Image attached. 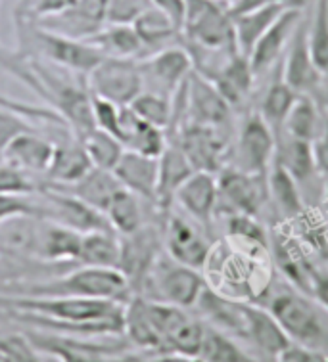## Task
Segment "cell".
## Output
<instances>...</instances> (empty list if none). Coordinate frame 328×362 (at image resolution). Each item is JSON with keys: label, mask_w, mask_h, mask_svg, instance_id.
<instances>
[{"label": "cell", "mask_w": 328, "mask_h": 362, "mask_svg": "<svg viewBox=\"0 0 328 362\" xmlns=\"http://www.w3.org/2000/svg\"><path fill=\"white\" fill-rule=\"evenodd\" d=\"M265 309L275 316L294 345L328 353V326L311 297L295 288L271 290Z\"/></svg>", "instance_id": "6da1fadb"}, {"label": "cell", "mask_w": 328, "mask_h": 362, "mask_svg": "<svg viewBox=\"0 0 328 362\" xmlns=\"http://www.w3.org/2000/svg\"><path fill=\"white\" fill-rule=\"evenodd\" d=\"M26 296L35 297H85V299H106L125 303L131 293V286L119 269L83 267L66 276L54 278L48 282L29 286Z\"/></svg>", "instance_id": "7a4b0ae2"}, {"label": "cell", "mask_w": 328, "mask_h": 362, "mask_svg": "<svg viewBox=\"0 0 328 362\" xmlns=\"http://www.w3.org/2000/svg\"><path fill=\"white\" fill-rule=\"evenodd\" d=\"M205 286L208 282L200 270L179 263L162 251L137 296L188 310L196 307Z\"/></svg>", "instance_id": "3957f363"}, {"label": "cell", "mask_w": 328, "mask_h": 362, "mask_svg": "<svg viewBox=\"0 0 328 362\" xmlns=\"http://www.w3.org/2000/svg\"><path fill=\"white\" fill-rule=\"evenodd\" d=\"M183 42L210 50H237L229 6L217 0H184Z\"/></svg>", "instance_id": "277c9868"}, {"label": "cell", "mask_w": 328, "mask_h": 362, "mask_svg": "<svg viewBox=\"0 0 328 362\" xmlns=\"http://www.w3.org/2000/svg\"><path fill=\"white\" fill-rule=\"evenodd\" d=\"M162 234L165 253L171 259L200 272L205 269L213 253V244L205 226L196 223L183 211L169 209L164 215Z\"/></svg>", "instance_id": "5b68a950"}, {"label": "cell", "mask_w": 328, "mask_h": 362, "mask_svg": "<svg viewBox=\"0 0 328 362\" xmlns=\"http://www.w3.org/2000/svg\"><path fill=\"white\" fill-rule=\"evenodd\" d=\"M217 211L215 215H249L257 217L269 199L267 175H251L237 165H227L217 173Z\"/></svg>", "instance_id": "8992f818"}, {"label": "cell", "mask_w": 328, "mask_h": 362, "mask_svg": "<svg viewBox=\"0 0 328 362\" xmlns=\"http://www.w3.org/2000/svg\"><path fill=\"white\" fill-rule=\"evenodd\" d=\"M86 86L92 96L127 107L145 90V81L138 59L104 58L86 75Z\"/></svg>", "instance_id": "52a82bcc"}, {"label": "cell", "mask_w": 328, "mask_h": 362, "mask_svg": "<svg viewBox=\"0 0 328 362\" xmlns=\"http://www.w3.org/2000/svg\"><path fill=\"white\" fill-rule=\"evenodd\" d=\"M26 25L31 29L29 40H31V47H33L35 52L39 54L43 59L66 69V71L86 77L104 59V56L85 40L50 33V31L40 29L39 25L31 23V21H26Z\"/></svg>", "instance_id": "ba28073f"}, {"label": "cell", "mask_w": 328, "mask_h": 362, "mask_svg": "<svg viewBox=\"0 0 328 362\" xmlns=\"http://www.w3.org/2000/svg\"><path fill=\"white\" fill-rule=\"evenodd\" d=\"M167 136L177 140L194 167V171L217 175L223 167H227V159L230 153L227 129L184 123L177 132L167 134Z\"/></svg>", "instance_id": "9c48e42d"}, {"label": "cell", "mask_w": 328, "mask_h": 362, "mask_svg": "<svg viewBox=\"0 0 328 362\" xmlns=\"http://www.w3.org/2000/svg\"><path fill=\"white\" fill-rule=\"evenodd\" d=\"M39 194L43 198L37 202L40 217H46L50 223L62 224L81 234L94 230H113L104 213H100L67 192L52 186H40Z\"/></svg>", "instance_id": "30bf717a"}, {"label": "cell", "mask_w": 328, "mask_h": 362, "mask_svg": "<svg viewBox=\"0 0 328 362\" xmlns=\"http://www.w3.org/2000/svg\"><path fill=\"white\" fill-rule=\"evenodd\" d=\"M232 107L221 96L215 85L192 69L183 85V123L227 129L232 119ZM179 127V129H181Z\"/></svg>", "instance_id": "8fae6325"}, {"label": "cell", "mask_w": 328, "mask_h": 362, "mask_svg": "<svg viewBox=\"0 0 328 362\" xmlns=\"http://www.w3.org/2000/svg\"><path fill=\"white\" fill-rule=\"evenodd\" d=\"M237 167L251 175H267L276 153V136L257 112H246L237 132Z\"/></svg>", "instance_id": "7c38bea8"}, {"label": "cell", "mask_w": 328, "mask_h": 362, "mask_svg": "<svg viewBox=\"0 0 328 362\" xmlns=\"http://www.w3.org/2000/svg\"><path fill=\"white\" fill-rule=\"evenodd\" d=\"M138 66L145 81V90L164 94L171 100L192 73V59L183 42L140 58Z\"/></svg>", "instance_id": "4fadbf2b"}, {"label": "cell", "mask_w": 328, "mask_h": 362, "mask_svg": "<svg viewBox=\"0 0 328 362\" xmlns=\"http://www.w3.org/2000/svg\"><path fill=\"white\" fill-rule=\"evenodd\" d=\"M164 247V234L150 224H142L137 232L121 236V259L119 267L131 286V293L137 296L154 261Z\"/></svg>", "instance_id": "5bb4252c"}, {"label": "cell", "mask_w": 328, "mask_h": 362, "mask_svg": "<svg viewBox=\"0 0 328 362\" xmlns=\"http://www.w3.org/2000/svg\"><path fill=\"white\" fill-rule=\"evenodd\" d=\"M307 23L309 16L305 12L283 56V77L295 94H307L315 98L324 75L317 69L315 62L309 52Z\"/></svg>", "instance_id": "9a60e30c"}, {"label": "cell", "mask_w": 328, "mask_h": 362, "mask_svg": "<svg viewBox=\"0 0 328 362\" xmlns=\"http://www.w3.org/2000/svg\"><path fill=\"white\" fill-rule=\"evenodd\" d=\"M305 16V10L298 8H284L281 16L276 18L271 27L263 33V37L257 40L251 54H249V66L256 75V79L269 75L281 62L290 45L292 35L300 25V21Z\"/></svg>", "instance_id": "2e32d148"}, {"label": "cell", "mask_w": 328, "mask_h": 362, "mask_svg": "<svg viewBox=\"0 0 328 362\" xmlns=\"http://www.w3.org/2000/svg\"><path fill=\"white\" fill-rule=\"evenodd\" d=\"M244 336L242 341L249 343L257 353L269 356L271 361L281 362L283 355L294 345L286 332L276 322L275 316L259 305L244 301Z\"/></svg>", "instance_id": "e0dca14e"}, {"label": "cell", "mask_w": 328, "mask_h": 362, "mask_svg": "<svg viewBox=\"0 0 328 362\" xmlns=\"http://www.w3.org/2000/svg\"><path fill=\"white\" fill-rule=\"evenodd\" d=\"M173 204L205 228H210L217 211V177L213 173L194 171L179 186Z\"/></svg>", "instance_id": "ac0fdd59"}, {"label": "cell", "mask_w": 328, "mask_h": 362, "mask_svg": "<svg viewBox=\"0 0 328 362\" xmlns=\"http://www.w3.org/2000/svg\"><path fill=\"white\" fill-rule=\"evenodd\" d=\"M113 175L118 177L125 190L132 192L135 196L145 199V202L156 204L159 175L158 158H150V156L125 150L119 163L113 169Z\"/></svg>", "instance_id": "d6986e66"}, {"label": "cell", "mask_w": 328, "mask_h": 362, "mask_svg": "<svg viewBox=\"0 0 328 362\" xmlns=\"http://www.w3.org/2000/svg\"><path fill=\"white\" fill-rule=\"evenodd\" d=\"M54 153V142L35 131H26L10 140L2 152V161L33 177L45 175Z\"/></svg>", "instance_id": "ffe728a7"}, {"label": "cell", "mask_w": 328, "mask_h": 362, "mask_svg": "<svg viewBox=\"0 0 328 362\" xmlns=\"http://www.w3.org/2000/svg\"><path fill=\"white\" fill-rule=\"evenodd\" d=\"M92 169L91 158L79 139L54 142V153L45 177L50 186H69Z\"/></svg>", "instance_id": "44dd1931"}, {"label": "cell", "mask_w": 328, "mask_h": 362, "mask_svg": "<svg viewBox=\"0 0 328 362\" xmlns=\"http://www.w3.org/2000/svg\"><path fill=\"white\" fill-rule=\"evenodd\" d=\"M159 175H158V194H156V205L165 215L173 207V196L186 178L194 173V167L183 152L175 139H169L167 148L158 158Z\"/></svg>", "instance_id": "7402d4cb"}, {"label": "cell", "mask_w": 328, "mask_h": 362, "mask_svg": "<svg viewBox=\"0 0 328 362\" xmlns=\"http://www.w3.org/2000/svg\"><path fill=\"white\" fill-rule=\"evenodd\" d=\"M256 75L251 71L249 59L237 52L223 66V69L211 79L215 88L221 93L232 110H242L246 102L251 98L256 88Z\"/></svg>", "instance_id": "603a6c76"}, {"label": "cell", "mask_w": 328, "mask_h": 362, "mask_svg": "<svg viewBox=\"0 0 328 362\" xmlns=\"http://www.w3.org/2000/svg\"><path fill=\"white\" fill-rule=\"evenodd\" d=\"M271 79L265 85L261 98H259V105L256 112L263 117V121L271 127V131L275 132V136L278 139L283 132L284 121L288 115L290 107L294 105L298 94L288 86V83L283 77V62L269 73Z\"/></svg>", "instance_id": "cb8c5ba5"}, {"label": "cell", "mask_w": 328, "mask_h": 362, "mask_svg": "<svg viewBox=\"0 0 328 362\" xmlns=\"http://www.w3.org/2000/svg\"><path fill=\"white\" fill-rule=\"evenodd\" d=\"M132 27H135L138 39L142 42V56L140 58L183 42L181 29L164 12H159L158 8H154L152 4L132 21Z\"/></svg>", "instance_id": "d4e9b609"}, {"label": "cell", "mask_w": 328, "mask_h": 362, "mask_svg": "<svg viewBox=\"0 0 328 362\" xmlns=\"http://www.w3.org/2000/svg\"><path fill=\"white\" fill-rule=\"evenodd\" d=\"M267 194L269 202L275 207L276 215H281L283 223H294L305 211L302 202V190L283 165L273 159L267 171Z\"/></svg>", "instance_id": "484cf974"}, {"label": "cell", "mask_w": 328, "mask_h": 362, "mask_svg": "<svg viewBox=\"0 0 328 362\" xmlns=\"http://www.w3.org/2000/svg\"><path fill=\"white\" fill-rule=\"evenodd\" d=\"M121 142L125 150L150 156V158H159L167 148L169 136H167V131L150 125L135 115V112L127 105L123 107V115H121Z\"/></svg>", "instance_id": "4316f807"}, {"label": "cell", "mask_w": 328, "mask_h": 362, "mask_svg": "<svg viewBox=\"0 0 328 362\" xmlns=\"http://www.w3.org/2000/svg\"><path fill=\"white\" fill-rule=\"evenodd\" d=\"M52 188L67 192V194L79 198L81 202H85V204H89L100 213H106L113 196L123 186L118 180V177L113 175V171H104V169L92 167L91 171L86 173L83 178H79L77 182H73L69 186H52Z\"/></svg>", "instance_id": "83f0119b"}, {"label": "cell", "mask_w": 328, "mask_h": 362, "mask_svg": "<svg viewBox=\"0 0 328 362\" xmlns=\"http://www.w3.org/2000/svg\"><path fill=\"white\" fill-rule=\"evenodd\" d=\"M85 42L96 48L104 58L138 59L142 56V42L132 25L106 23L96 33L86 37Z\"/></svg>", "instance_id": "f1b7e54d"}, {"label": "cell", "mask_w": 328, "mask_h": 362, "mask_svg": "<svg viewBox=\"0 0 328 362\" xmlns=\"http://www.w3.org/2000/svg\"><path fill=\"white\" fill-rule=\"evenodd\" d=\"M83 234L62 224L48 223L37 238V253L46 263H77Z\"/></svg>", "instance_id": "f546056e"}, {"label": "cell", "mask_w": 328, "mask_h": 362, "mask_svg": "<svg viewBox=\"0 0 328 362\" xmlns=\"http://www.w3.org/2000/svg\"><path fill=\"white\" fill-rule=\"evenodd\" d=\"M284 8L286 6L281 4V2H273V4L257 8V10H251V12L234 16L232 18V27H234V40H237L238 52L249 58V54L257 45V40L261 39L263 33L281 16Z\"/></svg>", "instance_id": "4dcf8cb0"}, {"label": "cell", "mask_w": 328, "mask_h": 362, "mask_svg": "<svg viewBox=\"0 0 328 362\" xmlns=\"http://www.w3.org/2000/svg\"><path fill=\"white\" fill-rule=\"evenodd\" d=\"M275 158L292 175L300 188L309 185L317 175L313 148L307 140H298L283 134L281 139H276Z\"/></svg>", "instance_id": "1f68e13d"}, {"label": "cell", "mask_w": 328, "mask_h": 362, "mask_svg": "<svg viewBox=\"0 0 328 362\" xmlns=\"http://www.w3.org/2000/svg\"><path fill=\"white\" fill-rule=\"evenodd\" d=\"M121 259V236L115 230H94L83 234L79 261L83 267L118 269Z\"/></svg>", "instance_id": "d6a6232c"}, {"label": "cell", "mask_w": 328, "mask_h": 362, "mask_svg": "<svg viewBox=\"0 0 328 362\" xmlns=\"http://www.w3.org/2000/svg\"><path fill=\"white\" fill-rule=\"evenodd\" d=\"M322 125V105L313 96L298 94L294 105L290 107L284 121L281 136H292L298 140L313 142ZM278 136V139H281Z\"/></svg>", "instance_id": "836d02e7"}, {"label": "cell", "mask_w": 328, "mask_h": 362, "mask_svg": "<svg viewBox=\"0 0 328 362\" xmlns=\"http://www.w3.org/2000/svg\"><path fill=\"white\" fill-rule=\"evenodd\" d=\"M142 202L132 192L121 190L113 196V199L106 209V218L112 226L113 230L118 232L119 236H127L137 232L142 224H145V211H142Z\"/></svg>", "instance_id": "e575fe53"}, {"label": "cell", "mask_w": 328, "mask_h": 362, "mask_svg": "<svg viewBox=\"0 0 328 362\" xmlns=\"http://www.w3.org/2000/svg\"><path fill=\"white\" fill-rule=\"evenodd\" d=\"M198 358L202 362H259L240 347V343L229 334L205 324L204 341Z\"/></svg>", "instance_id": "d590c367"}, {"label": "cell", "mask_w": 328, "mask_h": 362, "mask_svg": "<svg viewBox=\"0 0 328 362\" xmlns=\"http://www.w3.org/2000/svg\"><path fill=\"white\" fill-rule=\"evenodd\" d=\"M81 142L85 146L89 158H91L92 167L104 169V171H113L125 152V146L121 140L108 134V132L100 131V129H92L89 134L81 139Z\"/></svg>", "instance_id": "8d00e7d4"}, {"label": "cell", "mask_w": 328, "mask_h": 362, "mask_svg": "<svg viewBox=\"0 0 328 362\" xmlns=\"http://www.w3.org/2000/svg\"><path fill=\"white\" fill-rule=\"evenodd\" d=\"M309 52L317 69L328 75V0H315L307 23Z\"/></svg>", "instance_id": "74e56055"}, {"label": "cell", "mask_w": 328, "mask_h": 362, "mask_svg": "<svg viewBox=\"0 0 328 362\" xmlns=\"http://www.w3.org/2000/svg\"><path fill=\"white\" fill-rule=\"evenodd\" d=\"M204 332L205 322L188 315L183 322L179 324L177 329L167 337L162 355H165V353H175V355L196 356L198 358L200 349H202V341H204Z\"/></svg>", "instance_id": "f35d334b"}, {"label": "cell", "mask_w": 328, "mask_h": 362, "mask_svg": "<svg viewBox=\"0 0 328 362\" xmlns=\"http://www.w3.org/2000/svg\"><path fill=\"white\" fill-rule=\"evenodd\" d=\"M129 107L146 123L169 131L171 121H173V100L164 94L142 90Z\"/></svg>", "instance_id": "ab89813d"}, {"label": "cell", "mask_w": 328, "mask_h": 362, "mask_svg": "<svg viewBox=\"0 0 328 362\" xmlns=\"http://www.w3.org/2000/svg\"><path fill=\"white\" fill-rule=\"evenodd\" d=\"M40 185L37 177L16 169L0 159V194L6 196H33L39 194Z\"/></svg>", "instance_id": "60d3db41"}, {"label": "cell", "mask_w": 328, "mask_h": 362, "mask_svg": "<svg viewBox=\"0 0 328 362\" xmlns=\"http://www.w3.org/2000/svg\"><path fill=\"white\" fill-rule=\"evenodd\" d=\"M27 217H40L39 204L31 196H6L0 194V230L12 221Z\"/></svg>", "instance_id": "b9f144b4"}, {"label": "cell", "mask_w": 328, "mask_h": 362, "mask_svg": "<svg viewBox=\"0 0 328 362\" xmlns=\"http://www.w3.org/2000/svg\"><path fill=\"white\" fill-rule=\"evenodd\" d=\"M0 351L12 362H45L27 334H2Z\"/></svg>", "instance_id": "7bdbcfd3"}, {"label": "cell", "mask_w": 328, "mask_h": 362, "mask_svg": "<svg viewBox=\"0 0 328 362\" xmlns=\"http://www.w3.org/2000/svg\"><path fill=\"white\" fill-rule=\"evenodd\" d=\"M92 115H94V127L100 131L112 134L121 140V115L123 107L112 104L104 98L92 96Z\"/></svg>", "instance_id": "ee69618b"}, {"label": "cell", "mask_w": 328, "mask_h": 362, "mask_svg": "<svg viewBox=\"0 0 328 362\" xmlns=\"http://www.w3.org/2000/svg\"><path fill=\"white\" fill-rule=\"evenodd\" d=\"M0 105H4L8 110L20 113V115H23V117L29 119V121H33V123H50V125L64 127L66 131H69L66 127V121H64L62 115H60L56 110H52V107H40V105L26 104V102H20V100L8 98L4 94L0 96Z\"/></svg>", "instance_id": "f6af8a7d"}, {"label": "cell", "mask_w": 328, "mask_h": 362, "mask_svg": "<svg viewBox=\"0 0 328 362\" xmlns=\"http://www.w3.org/2000/svg\"><path fill=\"white\" fill-rule=\"evenodd\" d=\"M73 2L75 0H23L20 10H18V18L35 23L43 18L64 12L69 6H73Z\"/></svg>", "instance_id": "bcb514c9"}, {"label": "cell", "mask_w": 328, "mask_h": 362, "mask_svg": "<svg viewBox=\"0 0 328 362\" xmlns=\"http://www.w3.org/2000/svg\"><path fill=\"white\" fill-rule=\"evenodd\" d=\"M26 131H35L33 121H29L20 113L0 105V159H2L4 148L10 144V140Z\"/></svg>", "instance_id": "7dc6e473"}, {"label": "cell", "mask_w": 328, "mask_h": 362, "mask_svg": "<svg viewBox=\"0 0 328 362\" xmlns=\"http://www.w3.org/2000/svg\"><path fill=\"white\" fill-rule=\"evenodd\" d=\"M148 6H150L148 0H108L106 23L132 25V21L137 20Z\"/></svg>", "instance_id": "c3c4849f"}, {"label": "cell", "mask_w": 328, "mask_h": 362, "mask_svg": "<svg viewBox=\"0 0 328 362\" xmlns=\"http://www.w3.org/2000/svg\"><path fill=\"white\" fill-rule=\"evenodd\" d=\"M317 173L328 180V112L322 107V125L315 140L311 142Z\"/></svg>", "instance_id": "681fc988"}, {"label": "cell", "mask_w": 328, "mask_h": 362, "mask_svg": "<svg viewBox=\"0 0 328 362\" xmlns=\"http://www.w3.org/2000/svg\"><path fill=\"white\" fill-rule=\"evenodd\" d=\"M309 297L328 313V269L313 264L309 274Z\"/></svg>", "instance_id": "f907efd6"}, {"label": "cell", "mask_w": 328, "mask_h": 362, "mask_svg": "<svg viewBox=\"0 0 328 362\" xmlns=\"http://www.w3.org/2000/svg\"><path fill=\"white\" fill-rule=\"evenodd\" d=\"M148 2H150L154 8H158L159 12H164L165 16L181 29V33H183L184 12H186L184 0H148Z\"/></svg>", "instance_id": "816d5d0a"}, {"label": "cell", "mask_w": 328, "mask_h": 362, "mask_svg": "<svg viewBox=\"0 0 328 362\" xmlns=\"http://www.w3.org/2000/svg\"><path fill=\"white\" fill-rule=\"evenodd\" d=\"M281 361H284V362H328V353L327 351L307 349V347L292 345V347H290V349L284 353Z\"/></svg>", "instance_id": "f5cc1de1"}, {"label": "cell", "mask_w": 328, "mask_h": 362, "mask_svg": "<svg viewBox=\"0 0 328 362\" xmlns=\"http://www.w3.org/2000/svg\"><path fill=\"white\" fill-rule=\"evenodd\" d=\"M273 2H278V0H234V2L229 6V13H230V18H234V16L251 12V10L267 6V4H273Z\"/></svg>", "instance_id": "db71d44e"}, {"label": "cell", "mask_w": 328, "mask_h": 362, "mask_svg": "<svg viewBox=\"0 0 328 362\" xmlns=\"http://www.w3.org/2000/svg\"><path fill=\"white\" fill-rule=\"evenodd\" d=\"M152 362H202L196 356H184L175 355V353H165V355H158Z\"/></svg>", "instance_id": "11a10c76"}, {"label": "cell", "mask_w": 328, "mask_h": 362, "mask_svg": "<svg viewBox=\"0 0 328 362\" xmlns=\"http://www.w3.org/2000/svg\"><path fill=\"white\" fill-rule=\"evenodd\" d=\"M315 100L328 112V75H324V79H322V85L321 88H319V93H317Z\"/></svg>", "instance_id": "9f6ffc18"}, {"label": "cell", "mask_w": 328, "mask_h": 362, "mask_svg": "<svg viewBox=\"0 0 328 362\" xmlns=\"http://www.w3.org/2000/svg\"><path fill=\"white\" fill-rule=\"evenodd\" d=\"M0 362H12V361H10V358H8V356L4 355L2 351H0Z\"/></svg>", "instance_id": "6f0895ef"}, {"label": "cell", "mask_w": 328, "mask_h": 362, "mask_svg": "<svg viewBox=\"0 0 328 362\" xmlns=\"http://www.w3.org/2000/svg\"><path fill=\"white\" fill-rule=\"evenodd\" d=\"M217 2H221V4H225V6H230V4H232L234 0H217Z\"/></svg>", "instance_id": "680465c9"}, {"label": "cell", "mask_w": 328, "mask_h": 362, "mask_svg": "<svg viewBox=\"0 0 328 362\" xmlns=\"http://www.w3.org/2000/svg\"><path fill=\"white\" fill-rule=\"evenodd\" d=\"M0 255H2V251H0Z\"/></svg>", "instance_id": "91938a15"}, {"label": "cell", "mask_w": 328, "mask_h": 362, "mask_svg": "<svg viewBox=\"0 0 328 362\" xmlns=\"http://www.w3.org/2000/svg\"><path fill=\"white\" fill-rule=\"evenodd\" d=\"M0 96H2V93H0Z\"/></svg>", "instance_id": "94428289"}, {"label": "cell", "mask_w": 328, "mask_h": 362, "mask_svg": "<svg viewBox=\"0 0 328 362\" xmlns=\"http://www.w3.org/2000/svg\"><path fill=\"white\" fill-rule=\"evenodd\" d=\"M281 362H284V361H281Z\"/></svg>", "instance_id": "6125c7cd"}, {"label": "cell", "mask_w": 328, "mask_h": 362, "mask_svg": "<svg viewBox=\"0 0 328 362\" xmlns=\"http://www.w3.org/2000/svg\"><path fill=\"white\" fill-rule=\"evenodd\" d=\"M0 2H2V0H0Z\"/></svg>", "instance_id": "be15d7a7"}]
</instances>
